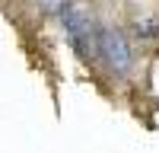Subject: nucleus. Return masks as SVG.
I'll use <instances>...</instances> for the list:
<instances>
[{
	"instance_id": "nucleus-3",
	"label": "nucleus",
	"mask_w": 159,
	"mask_h": 153,
	"mask_svg": "<svg viewBox=\"0 0 159 153\" xmlns=\"http://www.w3.org/2000/svg\"><path fill=\"white\" fill-rule=\"evenodd\" d=\"M134 32L140 42H150V38H159V19L156 16H147V19H137L134 22Z\"/></svg>"
},
{
	"instance_id": "nucleus-2",
	"label": "nucleus",
	"mask_w": 159,
	"mask_h": 153,
	"mask_svg": "<svg viewBox=\"0 0 159 153\" xmlns=\"http://www.w3.org/2000/svg\"><path fill=\"white\" fill-rule=\"evenodd\" d=\"M99 58L105 61V67L115 76H124L134 67V45H130V38L121 29L99 26Z\"/></svg>"
},
{
	"instance_id": "nucleus-1",
	"label": "nucleus",
	"mask_w": 159,
	"mask_h": 153,
	"mask_svg": "<svg viewBox=\"0 0 159 153\" xmlns=\"http://www.w3.org/2000/svg\"><path fill=\"white\" fill-rule=\"evenodd\" d=\"M61 22H64V35H67L70 48L83 61L92 64L99 58V26L92 22V16L80 3H67L61 10Z\"/></svg>"
},
{
	"instance_id": "nucleus-4",
	"label": "nucleus",
	"mask_w": 159,
	"mask_h": 153,
	"mask_svg": "<svg viewBox=\"0 0 159 153\" xmlns=\"http://www.w3.org/2000/svg\"><path fill=\"white\" fill-rule=\"evenodd\" d=\"M38 3H42V10H45V13H61L64 7L70 3V0H38Z\"/></svg>"
}]
</instances>
